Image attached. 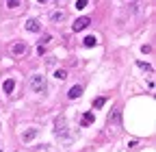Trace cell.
<instances>
[{"mask_svg":"<svg viewBox=\"0 0 156 152\" xmlns=\"http://www.w3.org/2000/svg\"><path fill=\"white\" fill-rule=\"evenodd\" d=\"M89 24H91V20H89V17H78V20L72 24V28H74V33H78V31H85Z\"/></svg>","mask_w":156,"mask_h":152,"instance_id":"3957f363","label":"cell"},{"mask_svg":"<svg viewBox=\"0 0 156 152\" xmlns=\"http://www.w3.org/2000/svg\"><path fill=\"white\" fill-rule=\"evenodd\" d=\"M30 89H33L35 93H46V89H48L46 76H39V74H35L33 78H30Z\"/></svg>","mask_w":156,"mask_h":152,"instance_id":"6da1fadb","label":"cell"},{"mask_svg":"<svg viewBox=\"0 0 156 152\" xmlns=\"http://www.w3.org/2000/svg\"><path fill=\"white\" fill-rule=\"evenodd\" d=\"M95 44H98V37H95V35H87L85 39H83V46H85V48H91V46H95Z\"/></svg>","mask_w":156,"mask_h":152,"instance_id":"9c48e42d","label":"cell"},{"mask_svg":"<svg viewBox=\"0 0 156 152\" xmlns=\"http://www.w3.org/2000/svg\"><path fill=\"white\" fill-rule=\"evenodd\" d=\"M20 5H22V0H7V7H11V9H15Z\"/></svg>","mask_w":156,"mask_h":152,"instance_id":"5bb4252c","label":"cell"},{"mask_svg":"<svg viewBox=\"0 0 156 152\" xmlns=\"http://www.w3.org/2000/svg\"><path fill=\"white\" fill-rule=\"evenodd\" d=\"M26 31H30V33H39V31H41V24H39L35 17H30V20L26 22Z\"/></svg>","mask_w":156,"mask_h":152,"instance_id":"8992f818","label":"cell"},{"mask_svg":"<svg viewBox=\"0 0 156 152\" xmlns=\"http://www.w3.org/2000/svg\"><path fill=\"white\" fill-rule=\"evenodd\" d=\"M139 67H143V70H147V72H152V65H150V63H143V61H139Z\"/></svg>","mask_w":156,"mask_h":152,"instance_id":"e0dca14e","label":"cell"},{"mask_svg":"<svg viewBox=\"0 0 156 152\" xmlns=\"http://www.w3.org/2000/svg\"><path fill=\"white\" fill-rule=\"evenodd\" d=\"M93 113H85V115H83V126H89V124H93Z\"/></svg>","mask_w":156,"mask_h":152,"instance_id":"8fae6325","label":"cell"},{"mask_svg":"<svg viewBox=\"0 0 156 152\" xmlns=\"http://www.w3.org/2000/svg\"><path fill=\"white\" fill-rule=\"evenodd\" d=\"M37 135H39V128H28V130H24L22 135H20V139H22L24 143H28V141H33Z\"/></svg>","mask_w":156,"mask_h":152,"instance_id":"277c9868","label":"cell"},{"mask_svg":"<svg viewBox=\"0 0 156 152\" xmlns=\"http://www.w3.org/2000/svg\"><path fill=\"white\" fill-rule=\"evenodd\" d=\"M54 132L58 137H65L67 135V126H65V118H56V122H54Z\"/></svg>","mask_w":156,"mask_h":152,"instance_id":"7a4b0ae2","label":"cell"},{"mask_svg":"<svg viewBox=\"0 0 156 152\" xmlns=\"http://www.w3.org/2000/svg\"><path fill=\"white\" fill-rule=\"evenodd\" d=\"M39 2H46V0H39Z\"/></svg>","mask_w":156,"mask_h":152,"instance_id":"d6986e66","label":"cell"},{"mask_svg":"<svg viewBox=\"0 0 156 152\" xmlns=\"http://www.w3.org/2000/svg\"><path fill=\"white\" fill-rule=\"evenodd\" d=\"M0 152H2V148H0Z\"/></svg>","mask_w":156,"mask_h":152,"instance_id":"ffe728a7","label":"cell"},{"mask_svg":"<svg viewBox=\"0 0 156 152\" xmlns=\"http://www.w3.org/2000/svg\"><path fill=\"white\" fill-rule=\"evenodd\" d=\"M87 5H89V0H78V2H76V9L83 11V9H87Z\"/></svg>","mask_w":156,"mask_h":152,"instance_id":"4fadbf2b","label":"cell"},{"mask_svg":"<svg viewBox=\"0 0 156 152\" xmlns=\"http://www.w3.org/2000/svg\"><path fill=\"white\" fill-rule=\"evenodd\" d=\"M102 104H104V98H95V102H93V107H95V109H100Z\"/></svg>","mask_w":156,"mask_h":152,"instance_id":"2e32d148","label":"cell"},{"mask_svg":"<svg viewBox=\"0 0 156 152\" xmlns=\"http://www.w3.org/2000/svg\"><path fill=\"white\" fill-rule=\"evenodd\" d=\"M13 89H15V81H13V78H7V81L2 83V91H5V93H13Z\"/></svg>","mask_w":156,"mask_h":152,"instance_id":"52a82bcc","label":"cell"},{"mask_svg":"<svg viewBox=\"0 0 156 152\" xmlns=\"http://www.w3.org/2000/svg\"><path fill=\"white\" fill-rule=\"evenodd\" d=\"M11 52H13V54H24V52H26V44H22V42H20V44H13V46H11Z\"/></svg>","mask_w":156,"mask_h":152,"instance_id":"30bf717a","label":"cell"},{"mask_svg":"<svg viewBox=\"0 0 156 152\" xmlns=\"http://www.w3.org/2000/svg\"><path fill=\"white\" fill-rule=\"evenodd\" d=\"M33 152H48V146H41V148H35Z\"/></svg>","mask_w":156,"mask_h":152,"instance_id":"ac0fdd59","label":"cell"},{"mask_svg":"<svg viewBox=\"0 0 156 152\" xmlns=\"http://www.w3.org/2000/svg\"><path fill=\"white\" fill-rule=\"evenodd\" d=\"M119 120H122V111H119V109H117V111L113 113V122H119Z\"/></svg>","mask_w":156,"mask_h":152,"instance_id":"9a60e30c","label":"cell"},{"mask_svg":"<svg viewBox=\"0 0 156 152\" xmlns=\"http://www.w3.org/2000/svg\"><path fill=\"white\" fill-rule=\"evenodd\" d=\"M80 96H83V87H80V85L69 87V91H67V98H69V100H76V98H80Z\"/></svg>","mask_w":156,"mask_h":152,"instance_id":"5b68a950","label":"cell"},{"mask_svg":"<svg viewBox=\"0 0 156 152\" xmlns=\"http://www.w3.org/2000/svg\"><path fill=\"white\" fill-rule=\"evenodd\" d=\"M54 78H56V81H65V78H67V72H65V70H56V72H54Z\"/></svg>","mask_w":156,"mask_h":152,"instance_id":"7c38bea8","label":"cell"},{"mask_svg":"<svg viewBox=\"0 0 156 152\" xmlns=\"http://www.w3.org/2000/svg\"><path fill=\"white\" fill-rule=\"evenodd\" d=\"M61 20H65V11H52L50 13V22H61Z\"/></svg>","mask_w":156,"mask_h":152,"instance_id":"ba28073f","label":"cell"}]
</instances>
